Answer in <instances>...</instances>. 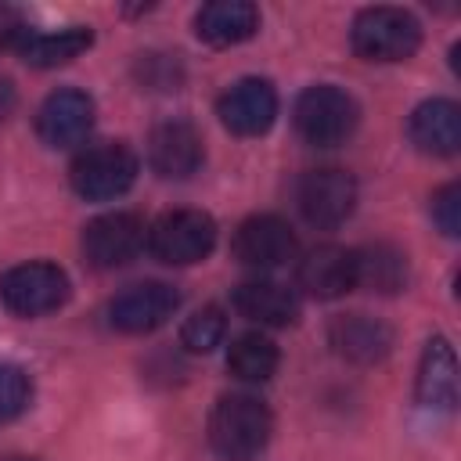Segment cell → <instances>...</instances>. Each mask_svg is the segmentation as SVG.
Listing matches in <instances>:
<instances>
[{
    "mask_svg": "<svg viewBox=\"0 0 461 461\" xmlns=\"http://www.w3.org/2000/svg\"><path fill=\"white\" fill-rule=\"evenodd\" d=\"M328 339H331L335 353L353 360V364H378L393 346V331L367 313L335 317L328 328Z\"/></svg>",
    "mask_w": 461,
    "mask_h": 461,
    "instance_id": "cell-19",
    "label": "cell"
},
{
    "mask_svg": "<svg viewBox=\"0 0 461 461\" xmlns=\"http://www.w3.org/2000/svg\"><path fill=\"white\" fill-rule=\"evenodd\" d=\"M270 411L249 396V393H230L220 396L209 411V443L220 457L227 461H249L256 457L267 439H270Z\"/></svg>",
    "mask_w": 461,
    "mask_h": 461,
    "instance_id": "cell-1",
    "label": "cell"
},
{
    "mask_svg": "<svg viewBox=\"0 0 461 461\" xmlns=\"http://www.w3.org/2000/svg\"><path fill=\"white\" fill-rule=\"evenodd\" d=\"M0 299L18 317H43L68 299V277L54 263H18L0 277Z\"/></svg>",
    "mask_w": 461,
    "mask_h": 461,
    "instance_id": "cell-6",
    "label": "cell"
},
{
    "mask_svg": "<svg viewBox=\"0 0 461 461\" xmlns=\"http://www.w3.org/2000/svg\"><path fill=\"white\" fill-rule=\"evenodd\" d=\"M432 220L439 223V230L447 238H457V230H461V187L457 184H447V187L436 191V198H432Z\"/></svg>",
    "mask_w": 461,
    "mask_h": 461,
    "instance_id": "cell-25",
    "label": "cell"
},
{
    "mask_svg": "<svg viewBox=\"0 0 461 461\" xmlns=\"http://www.w3.org/2000/svg\"><path fill=\"white\" fill-rule=\"evenodd\" d=\"M349 43L364 61H407L421 47V25L403 7H364L353 18Z\"/></svg>",
    "mask_w": 461,
    "mask_h": 461,
    "instance_id": "cell-2",
    "label": "cell"
},
{
    "mask_svg": "<svg viewBox=\"0 0 461 461\" xmlns=\"http://www.w3.org/2000/svg\"><path fill=\"white\" fill-rule=\"evenodd\" d=\"M29 393V375L14 364H0V425L25 411Z\"/></svg>",
    "mask_w": 461,
    "mask_h": 461,
    "instance_id": "cell-24",
    "label": "cell"
},
{
    "mask_svg": "<svg viewBox=\"0 0 461 461\" xmlns=\"http://www.w3.org/2000/svg\"><path fill=\"white\" fill-rule=\"evenodd\" d=\"M90 126H94V101L76 86L47 94V101L36 112V133L47 148H72L90 133Z\"/></svg>",
    "mask_w": 461,
    "mask_h": 461,
    "instance_id": "cell-12",
    "label": "cell"
},
{
    "mask_svg": "<svg viewBox=\"0 0 461 461\" xmlns=\"http://www.w3.org/2000/svg\"><path fill=\"white\" fill-rule=\"evenodd\" d=\"M216 115L220 122L238 133V137H259L274 126L277 119V94L267 79H238L234 86H227L216 101Z\"/></svg>",
    "mask_w": 461,
    "mask_h": 461,
    "instance_id": "cell-10",
    "label": "cell"
},
{
    "mask_svg": "<svg viewBox=\"0 0 461 461\" xmlns=\"http://www.w3.org/2000/svg\"><path fill=\"white\" fill-rule=\"evenodd\" d=\"M259 29V11L249 0H212L198 7L194 14V32L209 47H234L256 36Z\"/></svg>",
    "mask_w": 461,
    "mask_h": 461,
    "instance_id": "cell-17",
    "label": "cell"
},
{
    "mask_svg": "<svg viewBox=\"0 0 461 461\" xmlns=\"http://www.w3.org/2000/svg\"><path fill=\"white\" fill-rule=\"evenodd\" d=\"M357 101L331 86V83H317L306 86L295 101V130L306 144L313 148H339L353 137L357 130Z\"/></svg>",
    "mask_w": 461,
    "mask_h": 461,
    "instance_id": "cell-4",
    "label": "cell"
},
{
    "mask_svg": "<svg viewBox=\"0 0 461 461\" xmlns=\"http://www.w3.org/2000/svg\"><path fill=\"white\" fill-rule=\"evenodd\" d=\"M90 43H94V32L83 25H72V29H58V32H29L25 43L18 47V54L36 68H54V65L79 58Z\"/></svg>",
    "mask_w": 461,
    "mask_h": 461,
    "instance_id": "cell-21",
    "label": "cell"
},
{
    "mask_svg": "<svg viewBox=\"0 0 461 461\" xmlns=\"http://www.w3.org/2000/svg\"><path fill=\"white\" fill-rule=\"evenodd\" d=\"M180 306V295L173 285L166 281H140V285H130L126 292H119L108 306V317H112V328L126 331V335H144V331H155L162 328Z\"/></svg>",
    "mask_w": 461,
    "mask_h": 461,
    "instance_id": "cell-9",
    "label": "cell"
},
{
    "mask_svg": "<svg viewBox=\"0 0 461 461\" xmlns=\"http://www.w3.org/2000/svg\"><path fill=\"white\" fill-rule=\"evenodd\" d=\"M234 310L256 324L285 328L299 317V299L288 285H277L270 277H252L234 288Z\"/></svg>",
    "mask_w": 461,
    "mask_h": 461,
    "instance_id": "cell-18",
    "label": "cell"
},
{
    "mask_svg": "<svg viewBox=\"0 0 461 461\" xmlns=\"http://www.w3.org/2000/svg\"><path fill=\"white\" fill-rule=\"evenodd\" d=\"M25 36H29V29H25L22 14L14 7H4L0 4V47L4 50H18L25 43Z\"/></svg>",
    "mask_w": 461,
    "mask_h": 461,
    "instance_id": "cell-26",
    "label": "cell"
},
{
    "mask_svg": "<svg viewBox=\"0 0 461 461\" xmlns=\"http://www.w3.org/2000/svg\"><path fill=\"white\" fill-rule=\"evenodd\" d=\"M148 162L166 180H184L202 166V133L187 119H169L151 130Z\"/></svg>",
    "mask_w": 461,
    "mask_h": 461,
    "instance_id": "cell-13",
    "label": "cell"
},
{
    "mask_svg": "<svg viewBox=\"0 0 461 461\" xmlns=\"http://www.w3.org/2000/svg\"><path fill=\"white\" fill-rule=\"evenodd\" d=\"M227 367L241 382H267L277 371V346L259 331H245L230 342Z\"/></svg>",
    "mask_w": 461,
    "mask_h": 461,
    "instance_id": "cell-22",
    "label": "cell"
},
{
    "mask_svg": "<svg viewBox=\"0 0 461 461\" xmlns=\"http://www.w3.org/2000/svg\"><path fill=\"white\" fill-rule=\"evenodd\" d=\"M14 104H18V94H14V83L7 79V76H0V122L14 112Z\"/></svg>",
    "mask_w": 461,
    "mask_h": 461,
    "instance_id": "cell-27",
    "label": "cell"
},
{
    "mask_svg": "<svg viewBox=\"0 0 461 461\" xmlns=\"http://www.w3.org/2000/svg\"><path fill=\"white\" fill-rule=\"evenodd\" d=\"M223 331H227L223 310H220V306H202V310H194V313L184 321V328H180V346H184L187 353H212V349L220 346Z\"/></svg>",
    "mask_w": 461,
    "mask_h": 461,
    "instance_id": "cell-23",
    "label": "cell"
},
{
    "mask_svg": "<svg viewBox=\"0 0 461 461\" xmlns=\"http://www.w3.org/2000/svg\"><path fill=\"white\" fill-rule=\"evenodd\" d=\"M353 263H357V285L371 288V292H382V295H396L403 292L411 270H407V256L396 249V245H367V249H357L353 252Z\"/></svg>",
    "mask_w": 461,
    "mask_h": 461,
    "instance_id": "cell-20",
    "label": "cell"
},
{
    "mask_svg": "<svg viewBox=\"0 0 461 461\" xmlns=\"http://www.w3.org/2000/svg\"><path fill=\"white\" fill-rule=\"evenodd\" d=\"M299 288L313 299H339L357 288V263L353 249L342 245H317L299 259Z\"/></svg>",
    "mask_w": 461,
    "mask_h": 461,
    "instance_id": "cell-14",
    "label": "cell"
},
{
    "mask_svg": "<svg viewBox=\"0 0 461 461\" xmlns=\"http://www.w3.org/2000/svg\"><path fill=\"white\" fill-rule=\"evenodd\" d=\"M212 245H216V223L202 209H173L148 227L151 256L169 267L198 263L212 252Z\"/></svg>",
    "mask_w": 461,
    "mask_h": 461,
    "instance_id": "cell-5",
    "label": "cell"
},
{
    "mask_svg": "<svg viewBox=\"0 0 461 461\" xmlns=\"http://www.w3.org/2000/svg\"><path fill=\"white\" fill-rule=\"evenodd\" d=\"M407 133L425 155H454L461 144V108L447 97H429L411 112Z\"/></svg>",
    "mask_w": 461,
    "mask_h": 461,
    "instance_id": "cell-15",
    "label": "cell"
},
{
    "mask_svg": "<svg viewBox=\"0 0 461 461\" xmlns=\"http://www.w3.org/2000/svg\"><path fill=\"white\" fill-rule=\"evenodd\" d=\"M148 241L144 220L137 212H104L83 227V256L97 270L130 263Z\"/></svg>",
    "mask_w": 461,
    "mask_h": 461,
    "instance_id": "cell-8",
    "label": "cell"
},
{
    "mask_svg": "<svg viewBox=\"0 0 461 461\" xmlns=\"http://www.w3.org/2000/svg\"><path fill=\"white\" fill-rule=\"evenodd\" d=\"M299 212L306 216V223L313 227H339L349 220L353 205H357V180L346 169L324 166V169H310L299 180Z\"/></svg>",
    "mask_w": 461,
    "mask_h": 461,
    "instance_id": "cell-7",
    "label": "cell"
},
{
    "mask_svg": "<svg viewBox=\"0 0 461 461\" xmlns=\"http://www.w3.org/2000/svg\"><path fill=\"white\" fill-rule=\"evenodd\" d=\"M418 403L443 414H450L457 403V360L443 335L425 342V353L418 364Z\"/></svg>",
    "mask_w": 461,
    "mask_h": 461,
    "instance_id": "cell-16",
    "label": "cell"
},
{
    "mask_svg": "<svg viewBox=\"0 0 461 461\" xmlns=\"http://www.w3.org/2000/svg\"><path fill=\"white\" fill-rule=\"evenodd\" d=\"M137 155L130 144L122 140H104V144H90L76 155L72 169H68V180H72V191L86 202H108V198H119L133 187L137 180Z\"/></svg>",
    "mask_w": 461,
    "mask_h": 461,
    "instance_id": "cell-3",
    "label": "cell"
},
{
    "mask_svg": "<svg viewBox=\"0 0 461 461\" xmlns=\"http://www.w3.org/2000/svg\"><path fill=\"white\" fill-rule=\"evenodd\" d=\"M11 461H29V457H11Z\"/></svg>",
    "mask_w": 461,
    "mask_h": 461,
    "instance_id": "cell-28",
    "label": "cell"
},
{
    "mask_svg": "<svg viewBox=\"0 0 461 461\" xmlns=\"http://www.w3.org/2000/svg\"><path fill=\"white\" fill-rule=\"evenodd\" d=\"M234 256L238 263L245 267H256V270H274V267H285L288 259H295V234L292 227L281 220V216H249L238 230H234Z\"/></svg>",
    "mask_w": 461,
    "mask_h": 461,
    "instance_id": "cell-11",
    "label": "cell"
}]
</instances>
